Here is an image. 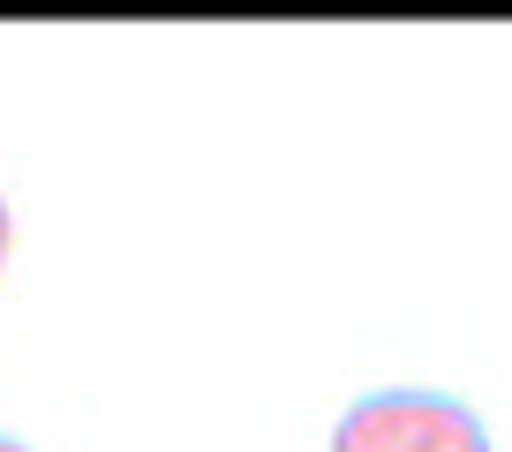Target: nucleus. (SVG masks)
<instances>
[{
	"instance_id": "2",
	"label": "nucleus",
	"mask_w": 512,
	"mask_h": 452,
	"mask_svg": "<svg viewBox=\"0 0 512 452\" xmlns=\"http://www.w3.org/2000/svg\"><path fill=\"white\" fill-rule=\"evenodd\" d=\"M8 249H16V211H8V189H0V272H8Z\"/></svg>"
},
{
	"instance_id": "3",
	"label": "nucleus",
	"mask_w": 512,
	"mask_h": 452,
	"mask_svg": "<svg viewBox=\"0 0 512 452\" xmlns=\"http://www.w3.org/2000/svg\"><path fill=\"white\" fill-rule=\"evenodd\" d=\"M0 452H31V445H23V437H8V430H0Z\"/></svg>"
},
{
	"instance_id": "1",
	"label": "nucleus",
	"mask_w": 512,
	"mask_h": 452,
	"mask_svg": "<svg viewBox=\"0 0 512 452\" xmlns=\"http://www.w3.org/2000/svg\"><path fill=\"white\" fill-rule=\"evenodd\" d=\"M332 452H490V430L452 392L392 385V392H369V400H354L339 415Z\"/></svg>"
}]
</instances>
